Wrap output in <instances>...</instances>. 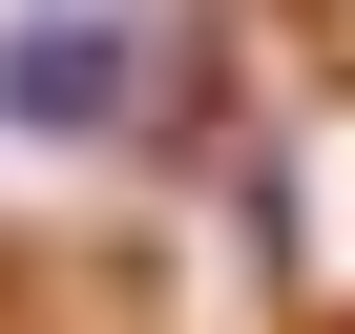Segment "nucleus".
I'll use <instances>...</instances> for the list:
<instances>
[{
	"instance_id": "obj_1",
	"label": "nucleus",
	"mask_w": 355,
	"mask_h": 334,
	"mask_svg": "<svg viewBox=\"0 0 355 334\" xmlns=\"http://www.w3.org/2000/svg\"><path fill=\"white\" fill-rule=\"evenodd\" d=\"M0 125L21 146H125L146 125V21L125 0H21L0 21Z\"/></svg>"
}]
</instances>
